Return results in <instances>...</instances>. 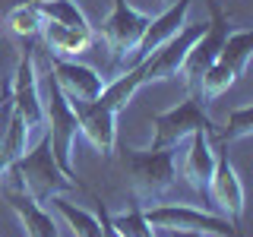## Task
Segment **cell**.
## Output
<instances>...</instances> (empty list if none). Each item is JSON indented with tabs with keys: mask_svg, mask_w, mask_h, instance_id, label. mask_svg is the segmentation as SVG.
I'll use <instances>...</instances> for the list:
<instances>
[{
	"mask_svg": "<svg viewBox=\"0 0 253 237\" xmlns=\"http://www.w3.org/2000/svg\"><path fill=\"white\" fill-rule=\"evenodd\" d=\"M174 158H177L174 149H124L121 168L126 174V184H130L133 205L149 209V205L162 202V196L177 180Z\"/></svg>",
	"mask_w": 253,
	"mask_h": 237,
	"instance_id": "cell-1",
	"label": "cell"
},
{
	"mask_svg": "<svg viewBox=\"0 0 253 237\" xmlns=\"http://www.w3.org/2000/svg\"><path fill=\"white\" fill-rule=\"evenodd\" d=\"M6 174H10V177H16L19 190L29 196V199H35L38 205H47L54 196H60V193H67V190H76V187H79L76 180L67 177V174L60 171V164L54 161V152H51V139H47V133L29 149L26 155L16 158L10 168H6Z\"/></svg>",
	"mask_w": 253,
	"mask_h": 237,
	"instance_id": "cell-2",
	"label": "cell"
},
{
	"mask_svg": "<svg viewBox=\"0 0 253 237\" xmlns=\"http://www.w3.org/2000/svg\"><path fill=\"white\" fill-rule=\"evenodd\" d=\"M44 123H47V139H51V152L54 161L60 164V171L67 177L76 180V168H73V139L79 133V120L70 108V101L63 98V92L54 82V73L44 76Z\"/></svg>",
	"mask_w": 253,
	"mask_h": 237,
	"instance_id": "cell-3",
	"label": "cell"
},
{
	"mask_svg": "<svg viewBox=\"0 0 253 237\" xmlns=\"http://www.w3.org/2000/svg\"><path fill=\"white\" fill-rule=\"evenodd\" d=\"M149 22H152L149 13L133 10L126 0H114L111 16L105 19V26H101V35H105V41L111 47V70H114V76H121L124 70H130V60H133V54H136V44L142 41V35H146Z\"/></svg>",
	"mask_w": 253,
	"mask_h": 237,
	"instance_id": "cell-4",
	"label": "cell"
},
{
	"mask_svg": "<svg viewBox=\"0 0 253 237\" xmlns=\"http://www.w3.org/2000/svg\"><path fill=\"white\" fill-rule=\"evenodd\" d=\"M250 54H253V32L250 29H231L221 54L215 57V63L206 70V76L200 79L196 95H200L203 101H215L221 92H228L237 79L244 76V70H247V63H250Z\"/></svg>",
	"mask_w": 253,
	"mask_h": 237,
	"instance_id": "cell-5",
	"label": "cell"
},
{
	"mask_svg": "<svg viewBox=\"0 0 253 237\" xmlns=\"http://www.w3.org/2000/svg\"><path fill=\"white\" fill-rule=\"evenodd\" d=\"M206 101L196 92H190L177 108L162 111V114L152 117V139H149V149H177V142L190 139L196 130H209L215 133V123L209 120V114L203 111Z\"/></svg>",
	"mask_w": 253,
	"mask_h": 237,
	"instance_id": "cell-6",
	"label": "cell"
},
{
	"mask_svg": "<svg viewBox=\"0 0 253 237\" xmlns=\"http://www.w3.org/2000/svg\"><path fill=\"white\" fill-rule=\"evenodd\" d=\"M209 16L212 19L206 22V32L187 51L184 67H180V73H177V76H184L190 92L200 89V79L206 76V70L215 63V57L221 54V47H225V41H228V35H231V22H228L225 10L218 6V0H209Z\"/></svg>",
	"mask_w": 253,
	"mask_h": 237,
	"instance_id": "cell-7",
	"label": "cell"
},
{
	"mask_svg": "<svg viewBox=\"0 0 253 237\" xmlns=\"http://www.w3.org/2000/svg\"><path fill=\"white\" fill-rule=\"evenodd\" d=\"M149 228L158 231H193V234H215V237H241V231L221 215H209L193 205H149L142 209Z\"/></svg>",
	"mask_w": 253,
	"mask_h": 237,
	"instance_id": "cell-8",
	"label": "cell"
},
{
	"mask_svg": "<svg viewBox=\"0 0 253 237\" xmlns=\"http://www.w3.org/2000/svg\"><path fill=\"white\" fill-rule=\"evenodd\" d=\"M13 82V114H19L29 123V130L44 126V101H42V82L35 73V60H32V47L26 41V51L19 54L16 73L10 76Z\"/></svg>",
	"mask_w": 253,
	"mask_h": 237,
	"instance_id": "cell-9",
	"label": "cell"
},
{
	"mask_svg": "<svg viewBox=\"0 0 253 237\" xmlns=\"http://www.w3.org/2000/svg\"><path fill=\"white\" fill-rule=\"evenodd\" d=\"M206 196L212 199L218 212H225V218L231 221L234 228H241V215H244V184L237 177L231 158H228L225 146L215 152V168H212V177H209V190Z\"/></svg>",
	"mask_w": 253,
	"mask_h": 237,
	"instance_id": "cell-10",
	"label": "cell"
},
{
	"mask_svg": "<svg viewBox=\"0 0 253 237\" xmlns=\"http://www.w3.org/2000/svg\"><path fill=\"white\" fill-rule=\"evenodd\" d=\"M79 120V133L98 149L101 155H114L117 146V111L114 105L98 95L95 101H85V105H70Z\"/></svg>",
	"mask_w": 253,
	"mask_h": 237,
	"instance_id": "cell-11",
	"label": "cell"
},
{
	"mask_svg": "<svg viewBox=\"0 0 253 237\" xmlns=\"http://www.w3.org/2000/svg\"><path fill=\"white\" fill-rule=\"evenodd\" d=\"M206 32V22H193V26H184L177 35L171 38L165 47H158L149 60H142V73H146V82H165V79H174L184 67L187 51L193 47V41Z\"/></svg>",
	"mask_w": 253,
	"mask_h": 237,
	"instance_id": "cell-12",
	"label": "cell"
},
{
	"mask_svg": "<svg viewBox=\"0 0 253 237\" xmlns=\"http://www.w3.org/2000/svg\"><path fill=\"white\" fill-rule=\"evenodd\" d=\"M51 73L57 89L63 92V98L70 105H85V101H95L105 89V79L95 73L85 63H76L70 57H51Z\"/></svg>",
	"mask_w": 253,
	"mask_h": 237,
	"instance_id": "cell-13",
	"label": "cell"
},
{
	"mask_svg": "<svg viewBox=\"0 0 253 237\" xmlns=\"http://www.w3.org/2000/svg\"><path fill=\"white\" fill-rule=\"evenodd\" d=\"M190 6H193V0H177V3H171L165 13L152 16V22L146 26V35H142V41L136 44V54H133V60H130V70L136 67V63H142V60H149V57L158 51V47H165L180 29L187 26Z\"/></svg>",
	"mask_w": 253,
	"mask_h": 237,
	"instance_id": "cell-14",
	"label": "cell"
},
{
	"mask_svg": "<svg viewBox=\"0 0 253 237\" xmlns=\"http://www.w3.org/2000/svg\"><path fill=\"white\" fill-rule=\"evenodd\" d=\"M215 168V149H212V133L209 130H196L190 136V149L184 155V180L196 190L200 196H206L209 190V177Z\"/></svg>",
	"mask_w": 253,
	"mask_h": 237,
	"instance_id": "cell-15",
	"label": "cell"
},
{
	"mask_svg": "<svg viewBox=\"0 0 253 237\" xmlns=\"http://www.w3.org/2000/svg\"><path fill=\"white\" fill-rule=\"evenodd\" d=\"M6 202H10V209L16 212L26 237H57V225H54V218L44 212V205L29 199L26 193H10Z\"/></svg>",
	"mask_w": 253,
	"mask_h": 237,
	"instance_id": "cell-16",
	"label": "cell"
},
{
	"mask_svg": "<svg viewBox=\"0 0 253 237\" xmlns=\"http://www.w3.org/2000/svg\"><path fill=\"white\" fill-rule=\"evenodd\" d=\"M42 35H44L51 57H76V54L89 51L95 41V32H79L70 26H57V22H44Z\"/></svg>",
	"mask_w": 253,
	"mask_h": 237,
	"instance_id": "cell-17",
	"label": "cell"
},
{
	"mask_svg": "<svg viewBox=\"0 0 253 237\" xmlns=\"http://www.w3.org/2000/svg\"><path fill=\"white\" fill-rule=\"evenodd\" d=\"M38 10H42L44 22H57V26H70V29H79V32H92L85 13L79 10L73 0H35Z\"/></svg>",
	"mask_w": 253,
	"mask_h": 237,
	"instance_id": "cell-18",
	"label": "cell"
},
{
	"mask_svg": "<svg viewBox=\"0 0 253 237\" xmlns=\"http://www.w3.org/2000/svg\"><path fill=\"white\" fill-rule=\"evenodd\" d=\"M6 26L16 38H22V41H32V38L38 35V32L44 29V16L38 10V3H16L10 13H6Z\"/></svg>",
	"mask_w": 253,
	"mask_h": 237,
	"instance_id": "cell-19",
	"label": "cell"
},
{
	"mask_svg": "<svg viewBox=\"0 0 253 237\" xmlns=\"http://www.w3.org/2000/svg\"><path fill=\"white\" fill-rule=\"evenodd\" d=\"M51 202L57 205V212H60L63 218H67V225L73 228V237H105V234H101V225H98V218H95L92 212L79 209V205L67 202V199H60V196H54Z\"/></svg>",
	"mask_w": 253,
	"mask_h": 237,
	"instance_id": "cell-20",
	"label": "cell"
},
{
	"mask_svg": "<svg viewBox=\"0 0 253 237\" xmlns=\"http://www.w3.org/2000/svg\"><path fill=\"white\" fill-rule=\"evenodd\" d=\"M253 133V108L244 105V108H234L231 114H228V120L221 130H215V136L221 146H228V142H237V139H247Z\"/></svg>",
	"mask_w": 253,
	"mask_h": 237,
	"instance_id": "cell-21",
	"label": "cell"
},
{
	"mask_svg": "<svg viewBox=\"0 0 253 237\" xmlns=\"http://www.w3.org/2000/svg\"><path fill=\"white\" fill-rule=\"evenodd\" d=\"M111 225H114V231L121 234V237H155L139 205H133V209L124 212V215H114V218H111Z\"/></svg>",
	"mask_w": 253,
	"mask_h": 237,
	"instance_id": "cell-22",
	"label": "cell"
},
{
	"mask_svg": "<svg viewBox=\"0 0 253 237\" xmlns=\"http://www.w3.org/2000/svg\"><path fill=\"white\" fill-rule=\"evenodd\" d=\"M95 218H98V225H101V234H105V237H121V234L114 231V225H111V215H108L105 202H98V215H95Z\"/></svg>",
	"mask_w": 253,
	"mask_h": 237,
	"instance_id": "cell-23",
	"label": "cell"
},
{
	"mask_svg": "<svg viewBox=\"0 0 253 237\" xmlns=\"http://www.w3.org/2000/svg\"><path fill=\"white\" fill-rule=\"evenodd\" d=\"M168 237H206V234H193V231H165Z\"/></svg>",
	"mask_w": 253,
	"mask_h": 237,
	"instance_id": "cell-24",
	"label": "cell"
},
{
	"mask_svg": "<svg viewBox=\"0 0 253 237\" xmlns=\"http://www.w3.org/2000/svg\"><path fill=\"white\" fill-rule=\"evenodd\" d=\"M22 3H35V0H22Z\"/></svg>",
	"mask_w": 253,
	"mask_h": 237,
	"instance_id": "cell-25",
	"label": "cell"
}]
</instances>
